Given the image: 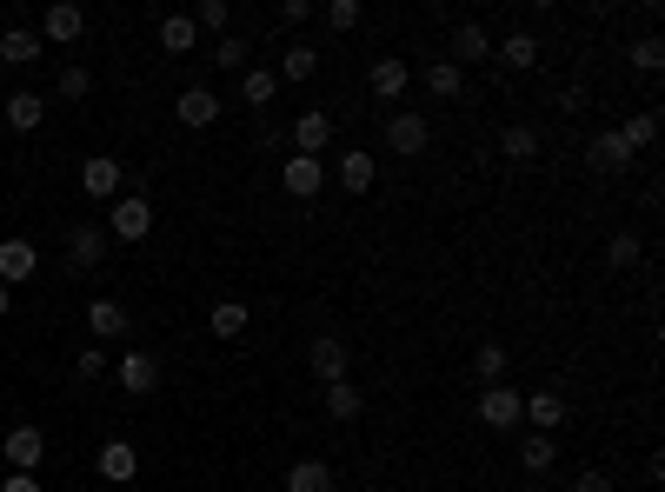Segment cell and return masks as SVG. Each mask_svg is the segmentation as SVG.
<instances>
[{"label": "cell", "instance_id": "1", "mask_svg": "<svg viewBox=\"0 0 665 492\" xmlns=\"http://www.w3.org/2000/svg\"><path fill=\"white\" fill-rule=\"evenodd\" d=\"M479 426L486 433H520L526 426V393L520 386H486L479 393Z\"/></svg>", "mask_w": 665, "mask_h": 492}, {"label": "cell", "instance_id": "2", "mask_svg": "<svg viewBox=\"0 0 665 492\" xmlns=\"http://www.w3.org/2000/svg\"><path fill=\"white\" fill-rule=\"evenodd\" d=\"M427 147H433V127H427V114H412V107L386 114V153H399V160H420Z\"/></svg>", "mask_w": 665, "mask_h": 492}, {"label": "cell", "instance_id": "3", "mask_svg": "<svg viewBox=\"0 0 665 492\" xmlns=\"http://www.w3.org/2000/svg\"><path fill=\"white\" fill-rule=\"evenodd\" d=\"M147 233H153V200L147 194L107 200V239H147Z\"/></svg>", "mask_w": 665, "mask_h": 492}, {"label": "cell", "instance_id": "4", "mask_svg": "<svg viewBox=\"0 0 665 492\" xmlns=\"http://www.w3.org/2000/svg\"><path fill=\"white\" fill-rule=\"evenodd\" d=\"M306 373H313L319 386H332V379H353V353H347V340H340V333H319V340L306 347Z\"/></svg>", "mask_w": 665, "mask_h": 492}, {"label": "cell", "instance_id": "5", "mask_svg": "<svg viewBox=\"0 0 665 492\" xmlns=\"http://www.w3.org/2000/svg\"><path fill=\"white\" fill-rule=\"evenodd\" d=\"M326 180H340V194H373V180H380V160L366 153V147H347L340 160H332V167H326Z\"/></svg>", "mask_w": 665, "mask_h": 492}, {"label": "cell", "instance_id": "6", "mask_svg": "<svg viewBox=\"0 0 665 492\" xmlns=\"http://www.w3.org/2000/svg\"><path fill=\"white\" fill-rule=\"evenodd\" d=\"M280 187L293 194V200H319L326 194V160H306V153H293V160H280Z\"/></svg>", "mask_w": 665, "mask_h": 492}, {"label": "cell", "instance_id": "7", "mask_svg": "<svg viewBox=\"0 0 665 492\" xmlns=\"http://www.w3.org/2000/svg\"><path fill=\"white\" fill-rule=\"evenodd\" d=\"M80 194H88V200H120L127 194V167L107 160V153H94L88 167H80Z\"/></svg>", "mask_w": 665, "mask_h": 492}, {"label": "cell", "instance_id": "8", "mask_svg": "<svg viewBox=\"0 0 665 492\" xmlns=\"http://www.w3.org/2000/svg\"><path fill=\"white\" fill-rule=\"evenodd\" d=\"M0 453H8L14 472H40V459H47V433H40V426H8V433H0Z\"/></svg>", "mask_w": 665, "mask_h": 492}, {"label": "cell", "instance_id": "9", "mask_svg": "<svg viewBox=\"0 0 665 492\" xmlns=\"http://www.w3.org/2000/svg\"><path fill=\"white\" fill-rule=\"evenodd\" d=\"M67 267H73V273L107 267V226H73V233H67Z\"/></svg>", "mask_w": 665, "mask_h": 492}, {"label": "cell", "instance_id": "10", "mask_svg": "<svg viewBox=\"0 0 665 492\" xmlns=\"http://www.w3.org/2000/svg\"><path fill=\"white\" fill-rule=\"evenodd\" d=\"M34 273H40L34 239H0V286H27Z\"/></svg>", "mask_w": 665, "mask_h": 492}, {"label": "cell", "instance_id": "11", "mask_svg": "<svg viewBox=\"0 0 665 492\" xmlns=\"http://www.w3.org/2000/svg\"><path fill=\"white\" fill-rule=\"evenodd\" d=\"M80 34H88V14H80L73 0H54V8L40 14V40H54V47H73Z\"/></svg>", "mask_w": 665, "mask_h": 492}, {"label": "cell", "instance_id": "12", "mask_svg": "<svg viewBox=\"0 0 665 492\" xmlns=\"http://www.w3.org/2000/svg\"><path fill=\"white\" fill-rule=\"evenodd\" d=\"M446 60H453L459 73H466V67H479V60H492V34H486L479 21H459V27H453V54H446Z\"/></svg>", "mask_w": 665, "mask_h": 492}, {"label": "cell", "instance_id": "13", "mask_svg": "<svg viewBox=\"0 0 665 492\" xmlns=\"http://www.w3.org/2000/svg\"><path fill=\"white\" fill-rule=\"evenodd\" d=\"M332 147V114H319V107H306L300 120H293V153H306V160H319Z\"/></svg>", "mask_w": 665, "mask_h": 492}, {"label": "cell", "instance_id": "14", "mask_svg": "<svg viewBox=\"0 0 665 492\" xmlns=\"http://www.w3.org/2000/svg\"><path fill=\"white\" fill-rule=\"evenodd\" d=\"M114 379H120L127 399H147V393L160 386V360H153V353H127V360L114 366Z\"/></svg>", "mask_w": 665, "mask_h": 492}, {"label": "cell", "instance_id": "15", "mask_svg": "<svg viewBox=\"0 0 665 492\" xmlns=\"http://www.w3.org/2000/svg\"><path fill=\"white\" fill-rule=\"evenodd\" d=\"M94 472H101L107 485L140 479V453H133V440H107V446H101V459H94Z\"/></svg>", "mask_w": 665, "mask_h": 492}, {"label": "cell", "instance_id": "16", "mask_svg": "<svg viewBox=\"0 0 665 492\" xmlns=\"http://www.w3.org/2000/svg\"><path fill=\"white\" fill-rule=\"evenodd\" d=\"M366 87H373V101H399V94L412 87V67H406L399 54H386V60H373V73H366Z\"/></svg>", "mask_w": 665, "mask_h": 492}, {"label": "cell", "instance_id": "17", "mask_svg": "<svg viewBox=\"0 0 665 492\" xmlns=\"http://www.w3.org/2000/svg\"><path fill=\"white\" fill-rule=\"evenodd\" d=\"M360 413H366V393H360L353 379H332V386H326V420H332V426H353Z\"/></svg>", "mask_w": 665, "mask_h": 492}, {"label": "cell", "instance_id": "18", "mask_svg": "<svg viewBox=\"0 0 665 492\" xmlns=\"http://www.w3.org/2000/svg\"><path fill=\"white\" fill-rule=\"evenodd\" d=\"M586 160H593V167H599V174H626V167H632V147L619 140V127H606V133H593V147H586Z\"/></svg>", "mask_w": 665, "mask_h": 492}, {"label": "cell", "instance_id": "19", "mask_svg": "<svg viewBox=\"0 0 665 492\" xmlns=\"http://www.w3.org/2000/svg\"><path fill=\"white\" fill-rule=\"evenodd\" d=\"M492 60H506V67H513V73H533V67H539V60H546V54H539V40H533V34H526V27H513V34H506V40H499V47H492Z\"/></svg>", "mask_w": 665, "mask_h": 492}, {"label": "cell", "instance_id": "20", "mask_svg": "<svg viewBox=\"0 0 665 492\" xmlns=\"http://www.w3.org/2000/svg\"><path fill=\"white\" fill-rule=\"evenodd\" d=\"M174 114H180V127H213V120H220V94H213V87H187V94L174 101Z\"/></svg>", "mask_w": 665, "mask_h": 492}, {"label": "cell", "instance_id": "21", "mask_svg": "<svg viewBox=\"0 0 665 492\" xmlns=\"http://www.w3.org/2000/svg\"><path fill=\"white\" fill-rule=\"evenodd\" d=\"M273 94H280V73L246 60V73H240V101H246V107H273Z\"/></svg>", "mask_w": 665, "mask_h": 492}, {"label": "cell", "instance_id": "22", "mask_svg": "<svg viewBox=\"0 0 665 492\" xmlns=\"http://www.w3.org/2000/svg\"><path fill=\"white\" fill-rule=\"evenodd\" d=\"M526 426H533V433L565 426V393H526Z\"/></svg>", "mask_w": 665, "mask_h": 492}, {"label": "cell", "instance_id": "23", "mask_svg": "<svg viewBox=\"0 0 665 492\" xmlns=\"http://www.w3.org/2000/svg\"><path fill=\"white\" fill-rule=\"evenodd\" d=\"M40 120H47V101H40L34 87H14V94H8V127H14V133H34Z\"/></svg>", "mask_w": 665, "mask_h": 492}, {"label": "cell", "instance_id": "24", "mask_svg": "<svg viewBox=\"0 0 665 492\" xmlns=\"http://www.w3.org/2000/svg\"><path fill=\"white\" fill-rule=\"evenodd\" d=\"M88 326H94V347H101V340H120L133 319H127L120 300H94V306H88Z\"/></svg>", "mask_w": 665, "mask_h": 492}, {"label": "cell", "instance_id": "25", "mask_svg": "<svg viewBox=\"0 0 665 492\" xmlns=\"http://www.w3.org/2000/svg\"><path fill=\"white\" fill-rule=\"evenodd\" d=\"M207 326H213V340H240L246 326H254V313H246V300H220V306L207 313Z\"/></svg>", "mask_w": 665, "mask_h": 492}, {"label": "cell", "instance_id": "26", "mask_svg": "<svg viewBox=\"0 0 665 492\" xmlns=\"http://www.w3.org/2000/svg\"><path fill=\"white\" fill-rule=\"evenodd\" d=\"M194 47H200L194 14H166V21H160V54H194Z\"/></svg>", "mask_w": 665, "mask_h": 492}, {"label": "cell", "instance_id": "27", "mask_svg": "<svg viewBox=\"0 0 665 492\" xmlns=\"http://www.w3.org/2000/svg\"><path fill=\"white\" fill-rule=\"evenodd\" d=\"M287 492H332V466L326 459H293L287 466Z\"/></svg>", "mask_w": 665, "mask_h": 492}, {"label": "cell", "instance_id": "28", "mask_svg": "<svg viewBox=\"0 0 665 492\" xmlns=\"http://www.w3.org/2000/svg\"><path fill=\"white\" fill-rule=\"evenodd\" d=\"M0 60H8V67H34L40 60V34L34 27H8V34H0Z\"/></svg>", "mask_w": 665, "mask_h": 492}, {"label": "cell", "instance_id": "29", "mask_svg": "<svg viewBox=\"0 0 665 492\" xmlns=\"http://www.w3.org/2000/svg\"><path fill=\"white\" fill-rule=\"evenodd\" d=\"M499 153L520 160V167H526V160H539V127H533V120H513L506 133H499Z\"/></svg>", "mask_w": 665, "mask_h": 492}, {"label": "cell", "instance_id": "30", "mask_svg": "<svg viewBox=\"0 0 665 492\" xmlns=\"http://www.w3.org/2000/svg\"><path fill=\"white\" fill-rule=\"evenodd\" d=\"M420 80H427V94H433V101H459V94H466V73H459L453 60H433Z\"/></svg>", "mask_w": 665, "mask_h": 492}, {"label": "cell", "instance_id": "31", "mask_svg": "<svg viewBox=\"0 0 665 492\" xmlns=\"http://www.w3.org/2000/svg\"><path fill=\"white\" fill-rule=\"evenodd\" d=\"M506 366H513V360H506V347H499V340H486V347L472 353V379H479V386H506Z\"/></svg>", "mask_w": 665, "mask_h": 492}, {"label": "cell", "instance_id": "32", "mask_svg": "<svg viewBox=\"0 0 665 492\" xmlns=\"http://www.w3.org/2000/svg\"><path fill=\"white\" fill-rule=\"evenodd\" d=\"M273 73H280V80H313V73H319V47H313V40H293Z\"/></svg>", "mask_w": 665, "mask_h": 492}, {"label": "cell", "instance_id": "33", "mask_svg": "<svg viewBox=\"0 0 665 492\" xmlns=\"http://www.w3.org/2000/svg\"><path fill=\"white\" fill-rule=\"evenodd\" d=\"M552 459H559L552 433H520V466L526 472H552Z\"/></svg>", "mask_w": 665, "mask_h": 492}, {"label": "cell", "instance_id": "34", "mask_svg": "<svg viewBox=\"0 0 665 492\" xmlns=\"http://www.w3.org/2000/svg\"><path fill=\"white\" fill-rule=\"evenodd\" d=\"M194 27L220 40V34H233V8H226V0H200V8H194Z\"/></svg>", "mask_w": 665, "mask_h": 492}, {"label": "cell", "instance_id": "35", "mask_svg": "<svg viewBox=\"0 0 665 492\" xmlns=\"http://www.w3.org/2000/svg\"><path fill=\"white\" fill-rule=\"evenodd\" d=\"M246 54H254V47H246V40H240V34H220V40H213V54H207V60H213V67H226V73H246Z\"/></svg>", "mask_w": 665, "mask_h": 492}, {"label": "cell", "instance_id": "36", "mask_svg": "<svg viewBox=\"0 0 665 492\" xmlns=\"http://www.w3.org/2000/svg\"><path fill=\"white\" fill-rule=\"evenodd\" d=\"M319 14H326V27H332V34H353V27L366 21V8H360V0H326Z\"/></svg>", "mask_w": 665, "mask_h": 492}, {"label": "cell", "instance_id": "37", "mask_svg": "<svg viewBox=\"0 0 665 492\" xmlns=\"http://www.w3.org/2000/svg\"><path fill=\"white\" fill-rule=\"evenodd\" d=\"M619 140H626V147H632V153H645V147H652V140H658V114H632V120H626V127H619Z\"/></svg>", "mask_w": 665, "mask_h": 492}, {"label": "cell", "instance_id": "38", "mask_svg": "<svg viewBox=\"0 0 665 492\" xmlns=\"http://www.w3.org/2000/svg\"><path fill=\"white\" fill-rule=\"evenodd\" d=\"M606 260H612V267H639V260H645L639 233H612V239H606Z\"/></svg>", "mask_w": 665, "mask_h": 492}, {"label": "cell", "instance_id": "39", "mask_svg": "<svg viewBox=\"0 0 665 492\" xmlns=\"http://www.w3.org/2000/svg\"><path fill=\"white\" fill-rule=\"evenodd\" d=\"M632 67H639V73H658V67H665V40H658V34H639V40H632Z\"/></svg>", "mask_w": 665, "mask_h": 492}, {"label": "cell", "instance_id": "40", "mask_svg": "<svg viewBox=\"0 0 665 492\" xmlns=\"http://www.w3.org/2000/svg\"><path fill=\"white\" fill-rule=\"evenodd\" d=\"M54 87H60V101H88L94 73H88V67H60V80H54Z\"/></svg>", "mask_w": 665, "mask_h": 492}, {"label": "cell", "instance_id": "41", "mask_svg": "<svg viewBox=\"0 0 665 492\" xmlns=\"http://www.w3.org/2000/svg\"><path fill=\"white\" fill-rule=\"evenodd\" d=\"M107 373H114V366H107V353H101V347H88V353L73 360V379H88V386H94V379H107Z\"/></svg>", "mask_w": 665, "mask_h": 492}, {"label": "cell", "instance_id": "42", "mask_svg": "<svg viewBox=\"0 0 665 492\" xmlns=\"http://www.w3.org/2000/svg\"><path fill=\"white\" fill-rule=\"evenodd\" d=\"M319 8H313V0H287V8H280V27H306Z\"/></svg>", "mask_w": 665, "mask_h": 492}, {"label": "cell", "instance_id": "43", "mask_svg": "<svg viewBox=\"0 0 665 492\" xmlns=\"http://www.w3.org/2000/svg\"><path fill=\"white\" fill-rule=\"evenodd\" d=\"M572 492H612V479H606L599 466H586V472H579V479H572Z\"/></svg>", "mask_w": 665, "mask_h": 492}, {"label": "cell", "instance_id": "44", "mask_svg": "<svg viewBox=\"0 0 665 492\" xmlns=\"http://www.w3.org/2000/svg\"><path fill=\"white\" fill-rule=\"evenodd\" d=\"M0 492H47V485H40V472H8V479H0Z\"/></svg>", "mask_w": 665, "mask_h": 492}, {"label": "cell", "instance_id": "45", "mask_svg": "<svg viewBox=\"0 0 665 492\" xmlns=\"http://www.w3.org/2000/svg\"><path fill=\"white\" fill-rule=\"evenodd\" d=\"M559 107L565 114H586V87H579V80H572V87H559Z\"/></svg>", "mask_w": 665, "mask_h": 492}, {"label": "cell", "instance_id": "46", "mask_svg": "<svg viewBox=\"0 0 665 492\" xmlns=\"http://www.w3.org/2000/svg\"><path fill=\"white\" fill-rule=\"evenodd\" d=\"M14 313V286H0V319H8Z\"/></svg>", "mask_w": 665, "mask_h": 492}]
</instances>
